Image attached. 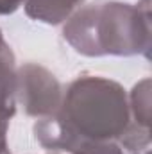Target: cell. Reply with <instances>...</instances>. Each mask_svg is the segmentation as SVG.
Returning <instances> with one entry per match:
<instances>
[{
    "label": "cell",
    "mask_w": 152,
    "mask_h": 154,
    "mask_svg": "<svg viewBox=\"0 0 152 154\" xmlns=\"http://www.w3.org/2000/svg\"><path fill=\"white\" fill-rule=\"evenodd\" d=\"M150 0L136 5L97 0L79 7L66 20L63 38L82 56H145L150 50Z\"/></svg>",
    "instance_id": "6da1fadb"
},
{
    "label": "cell",
    "mask_w": 152,
    "mask_h": 154,
    "mask_svg": "<svg viewBox=\"0 0 152 154\" xmlns=\"http://www.w3.org/2000/svg\"><path fill=\"white\" fill-rule=\"evenodd\" d=\"M45 118L74 138L118 142L131 124L129 97L116 81L81 75L63 91L59 109Z\"/></svg>",
    "instance_id": "7a4b0ae2"
},
{
    "label": "cell",
    "mask_w": 152,
    "mask_h": 154,
    "mask_svg": "<svg viewBox=\"0 0 152 154\" xmlns=\"http://www.w3.org/2000/svg\"><path fill=\"white\" fill-rule=\"evenodd\" d=\"M63 88L47 68L36 63H25L16 70V102L25 115L45 118L59 109Z\"/></svg>",
    "instance_id": "3957f363"
},
{
    "label": "cell",
    "mask_w": 152,
    "mask_h": 154,
    "mask_svg": "<svg viewBox=\"0 0 152 154\" xmlns=\"http://www.w3.org/2000/svg\"><path fill=\"white\" fill-rule=\"evenodd\" d=\"M34 134L39 145L52 152L65 154H123L116 142H91L81 140L59 131L48 118H38L34 124Z\"/></svg>",
    "instance_id": "277c9868"
},
{
    "label": "cell",
    "mask_w": 152,
    "mask_h": 154,
    "mask_svg": "<svg viewBox=\"0 0 152 154\" xmlns=\"http://www.w3.org/2000/svg\"><path fill=\"white\" fill-rule=\"evenodd\" d=\"M82 4L84 0H25L23 7L29 18L47 25H59L66 22Z\"/></svg>",
    "instance_id": "5b68a950"
},
{
    "label": "cell",
    "mask_w": 152,
    "mask_h": 154,
    "mask_svg": "<svg viewBox=\"0 0 152 154\" xmlns=\"http://www.w3.org/2000/svg\"><path fill=\"white\" fill-rule=\"evenodd\" d=\"M16 111V65L11 47H0V118L11 120Z\"/></svg>",
    "instance_id": "8992f818"
},
{
    "label": "cell",
    "mask_w": 152,
    "mask_h": 154,
    "mask_svg": "<svg viewBox=\"0 0 152 154\" xmlns=\"http://www.w3.org/2000/svg\"><path fill=\"white\" fill-rule=\"evenodd\" d=\"M129 111L132 124L141 127H150V79L145 77L134 84L129 95Z\"/></svg>",
    "instance_id": "52a82bcc"
},
{
    "label": "cell",
    "mask_w": 152,
    "mask_h": 154,
    "mask_svg": "<svg viewBox=\"0 0 152 154\" xmlns=\"http://www.w3.org/2000/svg\"><path fill=\"white\" fill-rule=\"evenodd\" d=\"M118 142L122 151L127 154H150V127H141L131 122Z\"/></svg>",
    "instance_id": "ba28073f"
},
{
    "label": "cell",
    "mask_w": 152,
    "mask_h": 154,
    "mask_svg": "<svg viewBox=\"0 0 152 154\" xmlns=\"http://www.w3.org/2000/svg\"><path fill=\"white\" fill-rule=\"evenodd\" d=\"M23 4H25V0H0V16L13 14Z\"/></svg>",
    "instance_id": "9c48e42d"
},
{
    "label": "cell",
    "mask_w": 152,
    "mask_h": 154,
    "mask_svg": "<svg viewBox=\"0 0 152 154\" xmlns=\"http://www.w3.org/2000/svg\"><path fill=\"white\" fill-rule=\"evenodd\" d=\"M7 129H9V120L0 118V154H9V145H7Z\"/></svg>",
    "instance_id": "30bf717a"
}]
</instances>
